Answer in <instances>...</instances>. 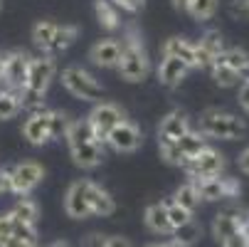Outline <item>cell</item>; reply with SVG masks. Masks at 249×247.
<instances>
[{
	"label": "cell",
	"instance_id": "1",
	"mask_svg": "<svg viewBox=\"0 0 249 247\" xmlns=\"http://www.w3.org/2000/svg\"><path fill=\"white\" fill-rule=\"evenodd\" d=\"M116 69L126 82H143L148 77L151 59H148V52H146L143 42H141L138 38H128L124 42V57H121V64Z\"/></svg>",
	"mask_w": 249,
	"mask_h": 247
},
{
	"label": "cell",
	"instance_id": "2",
	"mask_svg": "<svg viewBox=\"0 0 249 247\" xmlns=\"http://www.w3.org/2000/svg\"><path fill=\"white\" fill-rule=\"evenodd\" d=\"M200 126L207 136H215V138H239L244 133L242 119L220 109H207L200 119Z\"/></svg>",
	"mask_w": 249,
	"mask_h": 247
},
{
	"label": "cell",
	"instance_id": "3",
	"mask_svg": "<svg viewBox=\"0 0 249 247\" xmlns=\"http://www.w3.org/2000/svg\"><path fill=\"white\" fill-rule=\"evenodd\" d=\"M62 84L84 101H99L104 96V87L82 67H67L62 72Z\"/></svg>",
	"mask_w": 249,
	"mask_h": 247
},
{
	"label": "cell",
	"instance_id": "4",
	"mask_svg": "<svg viewBox=\"0 0 249 247\" xmlns=\"http://www.w3.org/2000/svg\"><path fill=\"white\" fill-rule=\"evenodd\" d=\"M30 62L32 57L22 50H13V52H5L3 55V82H5V89H25L27 84V75H30Z\"/></svg>",
	"mask_w": 249,
	"mask_h": 247
},
{
	"label": "cell",
	"instance_id": "5",
	"mask_svg": "<svg viewBox=\"0 0 249 247\" xmlns=\"http://www.w3.org/2000/svg\"><path fill=\"white\" fill-rule=\"evenodd\" d=\"M89 121H91V126H94L96 141H99V144H104V141L109 138V133H111L121 121H126V119H124V114H121V109L116 107V104L101 101V104H96V107L91 109Z\"/></svg>",
	"mask_w": 249,
	"mask_h": 247
},
{
	"label": "cell",
	"instance_id": "6",
	"mask_svg": "<svg viewBox=\"0 0 249 247\" xmlns=\"http://www.w3.org/2000/svg\"><path fill=\"white\" fill-rule=\"evenodd\" d=\"M45 178V168L35 161H22L10 171V190L18 195H27L35 190Z\"/></svg>",
	"mask_w": 249,
	"mask_h": 247
},
{
	"label": "cell",
	"instance_id": "7",
	"mask_svg": "<svg viewBox=\"0 0 249 247\" xmlns=\"http://www.w3.org/2000/svg\"><path fill=\"white\" fill-rule=\"evenodd\" d=\"M222 166H225L222 153L215 151V149H210V146H205V149L185 166V171L193 175V181H197V178H220Z\"/></svg>",
	"mask_w": 249,
	"mask_h": 247
},
{
	"label": "cell",
	"instance_id": "8",
	"mask_svg": "<svg viewBox=\"0 0 249 247\" xmlns=\"http://www.w3.org/2000/svg\"><path fill=\"white\" fill-rule=\"evenodd\" d=\"M52 77H54V59H52L50 55H45V57H32L25 89H32V92L45 94L47 87H50V82H52Z\"/></svg>",
	"mask_w": 249,
	"mask_h": 247
},
{
	"label": "cell",
	"instance_id": "9",
	"mask_svg": "<svg viewBox=\"0 0 249 247\" xmlns=\"http://www.w3.org/2000/svg\"><path fill=\"white\" fill-rule=\"evenodd\" d=\"M64 210L72 220H84V218L94 215L89 198H87V181H77L69 186V190L64 195Z\"/></svg>",
	"mask_w": 249,
	"mask_h": 247
},
{
	"label": "cell",
	"instance_id": "10",
	"mask_svg": "<svg viewBox=\"0 0 249 247\" xmlns=\"http://www.w3.org/2000/svg\"><path fill=\"white\" fill-rule=\"evenodd\" d=\"M52 112H40V114H30V119L22 126L25 138L32 146H42L47 141H52Z\"/></svg>",
	"mask_w": 249,
	"mask_h": 247
},
{
	"label": "cell",
	"instance_id": "11",
	"mask_svg": "<svg viewBox=\"0 0 249 247\" xmlns=\"http://www.w3.org/2000/svg\"><path fill=\"white\" fill-rule=\"evenodd\" d=\"M106 141L111 144L114 151H119V153H131V151H136V149L141 146V131H138L136 124L121 121V124L109 133V138H106Z\"/></svg>",
	"mask_w": 249,
	"mask_h": 247
},
{
	"label": "cell",
	"instance_id": "12",
	"mask_svg": "<svg viewBox=\"0 0 249 247\" xmlns=\"http://www.w3.org/2000/svg\"><path fill=\"white\" fill-rule=\"evenodd\" d=\"M89 57H91V62L96 67H119L121 64V57H124V42H119L114 38L99 40L91 47Z\"/></svg>",
	"mask_w": 249,
	"mask_h": 247
},
{
	"label": "cell",
	"instance_id": "13",
	"mask_svg": "<svg viewBox=\"0 0 249 247\" xmlns=\"http://www.w3.org/2000/svg\"><path fill=\"white\" fill-rule=\"evenodd\" d=\"M188 131H190V126H188L185 114L175 109L168 116H163V121L158 126V144H178Z\"/></svg>",
	"mask_w": 249,
	"mask_h": 247
},
{
	"label": "cell",
	"instance_id": "14",
	"mask_svg": "<svg viewBox=\"0 0 249 247\" xmlns=\"http://www.w3.org/2000/svg\"><path fill=\"white\" fill-rule=\"evenodd\" d=\"M163 55L185 62L190 69H193V67H200V50H197V45H193V42L185 40V38H170V40L165 42V47H163Z\"/></svg>",
	"mask_w": 249,
	"mask_h": 247
},
{
	"label": "cell",
	"instance_id": "15",
	"mask_svg": "<svg viewBox=\"0 0 249 247\" xmlns=\"http://www.w3.org/2000/svg\"><path fill=\"white\" fill-rule=\"evenodd\" d=\"M87 198H89V205H91V213L94 215H101V218H109L114 215V210H116V200L111 198V193L87 181Z\"/></svg>",
	"mask_w": 249,
	"mask_h": 247
},
{
	"label": "cell",
	"instance_id": "16",
	"mask_svg": "<svg viewBox=\"0 0 249 247\" xmlns=\"http://www.w3.org/2000/svg\"><path fill=\"white\" fill-rule=\"evenodd\" d=\"M190 72V67L180 59H175V57H165L160 59V67H158V79L163 87H178Z\"/></svg>",
	"mask_w": 249,
	"mask_h": 247
},
{
	"label": "cell",
	"instance_id": "17",
	"mask_svg": "<svg viewBox=\"0 0 249 247\" xmlns=\"http://www.w3.org/2000/svg\"><path fill=\"white\" fill-rule=\"evenodd\" d=\"M146 225H148V230L156 232V235H173V232H175L173 225H170V218H168V205H165V200L153 203V205L146 208Z\"/></svg>",
	"mask_w": 249,
	"mask_h": 247
},
{
	"label": "cell",
	"instance_id": "18",
	"mask_svg": "<svg viewBox=\"0 0 249 247\" xmlns=\"http://www.w3.org/2000/svg\"><path fill=\"white\" fill-rule=\"evenodd\" d=\"M72 161L79 168H96L104 161V149L99 141H91V144H82V146H72Z\"/></svg>",
	"mask_w": 249,
	"mask_h": 247
},
{
	"label": "cell",
	"instance_id": "19",
	"mask_svg": "<svg viewBox=\"0 0 249 247\" xmlns=\"http://www.w3.org/2000/svg\"><path fill=\"white\" fill-rule=\"evenodd\" d=\"M10 215L15 223H22V225H30V228H37V218H40V208L35 200L30 198H20L13 210H10Z\"/></svg>",
	"mask_w": 249,
	"mask_h": 247
},
{
	"label": "cell",
	"instance_id": "20",
	"mask_svg": "<svg viewBox=\"0 0 249 247\" xmlns=\"http://www.w3.org/2000/svg\"><path fill=\"white\" fill-rule=\"evenodd\" d=\"M175 149H178V153H180V158H183V168L205 149V138L200 136V133H195V131H188L180 141L175 144Z\"/></svg>",
	"mask_w": 249,
	"mask_h": 247
},
{
	"label": "cell",
	"instance_id": "21",
	"mask_svg": "<svg viewBox=\"0 0 249 247\" xmlns=\"http://www.w3.org/2000/svg\"><path fill=\"white\" fill-rule=\"evenodd\" d=\"M193 183H195L202 200H222V198H227L225 178H197Z\"/></svg>",
	"mask_w": 249,
	"mask_h": 247
},
{
	"label": "cell",
	"instance_id": "22",
	"mask_svg": "<svg viewBox=\"0 0 249 247\" xmlns=\"http://www.w3.org/2000/svg\"><path fill=\"white\" fill-rule=\"evenodd\" d=\"M67 141H69V149L96 141V133H94L91 121H89V119H77V121L72 124V129H69V133H67Z\"/></svg>",
	"mask_w": 249,
	"mask_h": 247
},
{
	"label": "cell",
	"instance_id": "23",
	"mask_svg": "<svg viewBox=\"0 0 249 247\" xmlns=\"http://www.w3.org/2000/svg\"><path fill=\"white\" fill-rule=\"evenodd\" d=\"M237 230H242V223L237 215H230V213H220L215 220H212V235H215L217 242L227 240L230 235H234Z\"/></svg>",
	"mask_w": 249,
	"mask_h": 247
},
{
	"label": "cell",
	"instance_id": "24",
	"mask_svg": "<svg viewBox=\"0 0 249 247\" xmlns=\"http://www.w3.org/2000/svg\"><path fill=\"white\" fill-rule=\"evenodd\" d=\"M94 13H96V18H99V25L106 27V30H116V27L121 25L116 3H111V0H96Z\"/></svg>",
	"mask_w": 249,
	"mask_h": 247
},
{
	"label": "cell",
	"instance_id": "25",
	"mask_svg": "<svg viewBox=\"0 0 249 247\" xmlns=\"http://www.w3.org/2000/svg\"><path fill=\"white\" fill-rule=\"evenodd\" d=\"M173 200L180 205V208H185L188 213H195L197 210V205H200V193H197V188H195V183L190 181V183H183L180 188L175 190V195H173Z\"/></svg>",
	"mask_w": 249,
	"mask_h": 247
},
{
	"label": "cell",
	"instance_id": "26",
	"mask_svg": "<svg viewBox=\"0 0 249 247\" xmlns=\"http://www.w3.org/2000/svg\"><path fill=\"white\" fill-rule=\"evenodd\" d=\"M77 35H79V30H77L74 25H57V32H54L52 45H50L47 52H50V55H54V52H64L69 45L77 40Z\"/></svg>",
	"mask_w": 249,
	"mask_h": 247
},
{
	"label": "cell",
	"instance_id": "27",
	"mask_svg": "<svg viewBox=\"0 0 249 247\" xmlns=\"http://www.w3.org/2000/svg\"><path fill=\"white\" fill-rule=\"evenodd\" d=\"M54 32H57V22H50V20H40L37 25L32 27V42L37 45L42 52L50 50L52 45V38H54Z\"/></svg>",
	"mask_w": 249,
	"mask_h": 247
},
{
	"label": "cell",
	"instance_id": "28",
	"mask_svg": "<svg viewBox=\"0 0 249 247\" xmlns=\"http://www.w3.org/2000/svg\"><path fill=\"white\" fill-rule=\"evenodd\" d=\"M20 109H22L20 92H15V89H3V92H0V121H3V119H13Z\"/></svg>",
	"mask_w": 249,
	"mask_h": 247
},
{
	"label": "cell",
	"instance_id": "29",
	"mask_svg": "<svg viewBox=\"0 0 249 247\" xmlns=\"http://www.w3.org/2000/svg\"><path fill=\"white\" fill-rule=\"evenodd\" d=\"M215 64H225V67H230V69H234V72H239L242 75V69L249 64V55L244 52V50H225L217 59H215Z\"/></svg>",
	"mask_w": 249,
	"mask_h": 247
},
{
	"label": "cell",
	"instance_id": "30",
	"mask_svg": "<svg viewBox=\"0 0 249 247\" xmlns=\"http://www.w3.org/2000/svg\"><path fill=\"white\" fill-rule=\"evenodd\" d=\"M20 101H22V109L30 112V114H40V112H45V94H40V92L20 89Z\"/></svg>",
	"mask_w": 249,
	"mask_h": 247
},
{
	"label": "cell",
	"instance_id": "31",
	"mask_svg": "<svg viewBox=\"0 0 249 247\" xmlns=\"http://www.w3.org/2000/svg\"><path fill=\"white\" fill-rule=\"evenodd\" d=\"M215 10H217V0H193L188 13H190L193 20L202 22V20H210L215 15Z\"/></svg>",
	"mask_w": 249,
	"mask_h": 247
},
{
	"label": "cell",
	"instance_id": "32",
	"mask_svg": "<svg viewBox=\"0 0 249 247\" xmlns=\"http://www.w3.org/2000/svg\"><path fill=\"white\" fill-rule=\"evenodd\" d=\"M165 205H168V218H170L173 230H180L183 225H188V223L193 220V213H188V210L180 208L175 200H165ZM173 235H175V232H173Z\"/></svg>",
	"mask_w": 249,
	"mask_h": 247
},
{
	"label": "cell",
	"instance_id": "33",
	"mask_svg": "<svg viewBox=\"0 0 249 247\" xmlns=\"http://www.w3.org/2000/svg\"><path fill=\"white\" fill-rule=\"evenodd\" d=\"M212 79H215L220 87H232V84H237L239 82V72H234V69H230V67H225V64H212Z\"/></svg>",
	"mask_w": 249,
	"mask_h": 247
},
{
	"label": "cell",
	"instance_id": "34",
	"mask_svg": "<svg viewBox=\"0 0 249 247\" xmlns=\"http://www.w3.org/2000/svg\"><path fill=\"white\" fill-rule=\"evenodd\" d=\"M200 235H202V225H200L195 218H193L188 225H183L180 230H175V240H180V242L188 245V247L195 245V242L200 240Z\"/></svg>",
	"mask_w": 249,
	"mask_h": 247
},
{
	"label": "cell",
	"instance_id": "35",
	"mask_svg": "<svg viewBox=\"0 0 249 247\" xmlns=\"http://www.w3.org/2000/svg\"><path fill=\"white\" fill-rule=\"evenodd\" d=\"M52 138H67V133H69V129H72V124H74V119H69L64 112H52Z\"/></svg>",
	"mask_w": 249,
	"mask_h": 247
},
{
	"label": "cell",
	"instance_id": "36",
	"mask_svg": "<svg viewBox=\"0 0 249 247\" xmlns=\"http://www.w3.org/2000/svg\"><path fill=\"white\" fill-rule=\"evenodd\" d=\"M15 235V220L10 213H0V247Z\"/></svg>",
	"mask_w": 249,
	"mask_h": 247
},
{
	"label": "cell",
	"instance_id": "37",
	"mask_svg": "<svg viewBox=\"0 0 249 247\" xmlns=\"http://www.w3.org/2000/svg\"><path fill=\"white\" fill-rule=\"evenodd\" d=\"M220 247H249V237L244 235V230H237L234 235H230L227 240H222Z\"/></svg>",
	"mask_w": 249,
	"mask_h": 247
},
{
	"label": "cell",
	"instance_id": "38",
	"mask_svg": "<svg viewBox=\"0 0 249 247\" xmlns=\"http://www.w3.org/2000/svg\"><path fill=\"white\" fill-rule=\"evenodd\" d=\"M82 247H109V237L101 232H91L82 240Z\"/></svg>",
	"mask_w": 249,
	"mask_h": 247
},
{
	"label": "cell",
	"instance_id": "39",
	"mask_svg": "<svg viewBox=\"0 0 249 247\" xmlns=\"http://www.w3.org/2000/svg\"><path fill=\"white\" fill-rule=\"evenodd\" d=\"M114 3H116V5H121L124 10H128V13H136V10L143 8L146 0H114Z\"/></svg>",
	"mask_w": 249,
	"mask_h": 247
},
{
	"label": "cell",
	"instance_id": "40",
	"mask_svg": "<svg viewBox=\"0 0 249 247\" xmlns=\"http://www.w3.org/2000/svg\"><path fill=\"white\" fill-rule=\"evenodd\" d=\"M239 104L244 107V112L249 114V82H244L242 89H239Z\"/></svg>",
	"mask_w": 249,
	"mask_h": 247
},
{
	"label": "cell",
	"instance_id": "41",
	"mask_svg": "<svg viewBox=\"0 0 249 247\" xmlns=\"http://www.w3.org/2000/svg\"><path fill=\"white\" fill-rule=\"evenodd\" d=\"M3 247H37V245H35V242H27V240H22V237H15V235H13V237H10V240L3 245Z\"/></svg>",
	"mask_w": 249,
	"mask_h": 247
},
{
	"label": "cell",
	"instance_id": "42",
	"mask_svg": "<svg viewBox=\"0 0 249 247\" xmlns=\"http://www.w3.org/2000/svg\"><path fill=\"white\" fill-rule=\"evenodd\" d=\"M10 190V171H0V193Z\"/></svg>",
	"mask_w": 249,
	"mask_h": 247
},
{
	"label": "cell",
	"instance_id": "43",
	"mask_svg": "<svg viewBox=\"0 0 249 247\" xmlns=\"http://www.w3.org/2000/svg\"><path fill=\"white\" fill-rule=\"evenodd\" d=\"M225 188H227V198H232V195L239 193V183L234 178H225Z\"/></svg>",
	"mask_w": 249,
	"mask_h": 247
},
{
	"label": "cell",
	"instance_id": "44",
	"mask_svg": "<svg viewBox=\"0 0 249 247\" xmlns=\"http://www.w3.org/2000/svg\"><path fill=\"white\" fill-rule=\"evenodd\" d=\"M109 247H131V242L121 235H114V237H109Z\"/></svg>",
	"mask_w": 249,
	"mask_h": 247
},
{
	"label": "cell",
	"instance_id": "45",
	"mask_svg": "<svg viewBox=\"0 0 249 247\" xmlns=\"http://www.w3.org/2000/svg\"><path fill=\"white\" fill-rule=\"evenodd\" d=\"M190 3H193V0H173V8L180 10V13H188L190 10Z\"/></svg>",
	"mask_w": 249,
	"mask_h": 247
},
{
	"label": "cell",
	"instance_id": "46",
	"mask_svg": "<svg viewBox=\"0 0 249 247\" xmlns=\"http://www.w3.org/2000/svg\"><path fill=\"white\" fill-rule=\"evenodd\" d=\"M239 168H242L244 173H249V149H247V151L239 156Z\"/></svg>",
	"mask_w": 249,
	"mask_h": 247
},
{
	"label": "cell",
	"instance_id": "47",
	"mask_svg": "<svg viewBox=\"0 0 249 247\" xmlns=\"http://www.w3.org/2000/svg\"><path fill=\"white\" fill-rule=\"evenodd\" d=\"M165 247H188V245H183L180 240H170V242H165Z\"/></svg>",
	"mask_w": 249,
	"mask_h": 247
},
{
	"label": "cell",
	"instance_id": "48",
	"mask_svg": "<svg viewBox=\"0 0 249 247\" xmlns=\"http://www.w3.org/2000/svg\"><path fill=\"white\" fill-rule=\"evenodd\" d=\"M50 247H69V242H64V240H57V242H52Z\"/></svg>",
	"mask_w": 249,
	"mask_h": 247
},
{
	"label": "cell",
	"instance_id": "49",
	"mask_svg": "<svg viewBox=\"0 0 249 247\" xmlns=\"http://www.w3.org/2000/svg\"><path fill=\"white\" fill-rule=\"evenodd\" d=\"M0 82H3V52H0Z\"/></svg>",
	"mask_w": 249,
	"mask_h": 247
},
{
	"label": "cell",
	"instance_id": "50",
	"mask_svg": "<svg viewBox=\"0 0 249 247\" xmlns=\"http://www.w3.org/2000/svg\"><path fill=\"white\" fill-rule=\"evenodd\" d=\"M148 247H165V245H148Z\"/></svg>",
	"mask_w": 249,
	"mask_h": 247
}]
</instances>
